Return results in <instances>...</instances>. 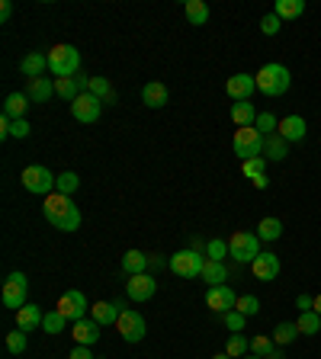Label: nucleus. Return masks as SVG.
<instances>
[{
  "mask_svg": "<svg viewBox=\"0 0 321 359\" xmlns=\"http://www.w3.org/2000/svg\"><path fill=\"white\" fill-rule=\"evenodd\" d=\"M42 212H46L48 225L58 228V231H77V228H81V209L71 203V196H61V193L46 196Z\"/></svg>",
  "mask_w": 321,
  "mask_h": 359,
  "instance_id": "obj_1",
  "label": "nucleus"
},
{
  "mask_svg": "<svg viewBox=\"0 0 321 359\" xmlns=\"http://www.w3.org/2000/svg\"><path fill=\"white\" fill-rule=\"evenodd\" d=\"M254 81H257V90L264 93V96L276 100V96H283V93L289 90L293 74H289V68H286V65H276V61H270V65H264L260 71L254 74Z\"/></svg>",
  "mask_w": 321,
  "mask_h": 359,
  "instance_id": "obj_2",
  "label": "nucleus"
},
{
  "mask_svg": "<svg viewBox=\"0 0 321 359\" xmlns=\"http://www.w3.org/2000/svg\"><path fill=\"white\" fill-rule=\"evenodd\" d=\"M77 68H81V52L74 45H55L48 52V71L55 74V81L77 77Z\"/></svg>",
  "mask_w": 321,
  "mask_h": 359,
  "instance_id": "obj_3",
  "label": "nucleus"
},
{
  "mask_svg": "<svg viewBox=\"0 0 321 359\" xmlns=\"http://www.w3.org/2000/svg\"><path fill=\"white\" fill-rule=\"evenodd\" d=\"M19 180H23V186H26V193H32V196H52L55 193V186H58V176L42 164H29Z\"/></svg>",
  "mask_w": 321,
  "mask_h": 359,
  "instance_id": "obj_4",
  "label": "nucleus"
},
{
  "mask_svg": "<svg viewBox=\"0 0 321 359\" xmlns=\"http://www.w3.org/2000/svg\"><path fill=\"white\" fill-rule=\"evenodd\" d=\"M167 267L180 279H200L202 267H206V254H200V250H180V254H174V257L167 260Z\"/></svg>",
  "mask_w": 321,
  "mask_h": 359,
  "instance_id": "obj_5",
  "label": "nucleus"
},
{
  "mask_svg": "<svg viewBox=\"0 0 321 359\" xmlns=\"http://www.w3.org/2000/svg\"><path fill=\"white\" fill-rule=\"evenodd\" d=\"M228 250L238 263H254L260 257V238H257V231H235L228 240Z\"/></svg>",
  "mask_w": 321,
  "mask_h": 359,
  "instance_id": "obj_6",
  "label": "nucleus"
},
{
  "mask_svg": "<svg viewBox=\"0 0 321 359\" xmlns=\"http://www.w3.org/2000/svg\"><path fill=\"white\" fill-rule=\"evenodd\" d=\"M231 147H235V154L241 161H251V157H264V135L248 125V129H238L235 132V139H231Z\"/></svg>",
  "mask_w": 321,
  "mask_h": 359,
  "instance_id": "obj_7",
  "label": "nucleus"
},
{
  "mask_svg": "<svg viewBox=\"0 0 321 359\" xmlns=\"http://www.w3.org/2000/svg\"><path fill=\"white\" fill-rule=\"evenodd\" d=\"M116 331L122 334V340H126V343H138L142 337H145L148 324H145V318H142V311L126 308V311L119 314V321H116Z\"/></svg>",
  "mask_w": 321,
  "mask_h": 359,
  "instance_id": "obj_8",
  "label": "nucleus"
},
{
  "mask_svg": "<svg viewBox=\"0 0 321 359\" xmlns=\"http://www.w3.org/2000/svg\"><path fill=\"white\" fill-rule=\"evenodd\" d=\"M235 305H238V295L235 289L225 283V286H209L206 289V308H212L215 314H228L235 311Z\"/></svg>",
  "mask_w": 321,
  "mask_h": 359,
  "instance_id": "obj_9",
  "label": "nucleus"
},
{
  "mask_svg": "<svg viewBox=\"0 0 321 359\" xmlns=\"http://www.w3.org/2000/svg\"><path fill=\"white\" fill-rule=\"evenodd\" d=\"M26 292H29L26 276H23V273H10L7 283H3V305H7V308H13V311H19L23 305H29L26 302Z\"/></svg>",
  "mask_w": 321,
  "mask_h": 359,
  "instance_id": "obj_10",
  "label": "nucleus"
},
{
  "mask_svg": "<svg viewBox=\"0 0 321 359\" xmlns=\"http://www.w3.org/2000/svg\"><path fill=\"white\" fill-rule=\"evenodd\" d=\"M58 311L68 318V321H84V314L90 311V305H87V295L77 292V289H71V292H64L61 298H58Z\"/></svg>",
  "mask_w": 321,
  "mask_h": 359,
  "instance_id": "obj_11",
  "label": "nucleus"
},
{
  "mask_svg": "<svg viewBox=\"0 0 321 359\" xmlns=\"http://www.w3.org/2000/svg\"><path fill=\"white\" fill-rule=\"evenodd\" d=\"M254 93H257V81L251 74H231L225 81V96L235 103H248Z\"/></svg>",
  "mask_w": 321,
  "mask_h": 359,
  "instance_id": "obj_12",
  "label": "nucleus"
},
{
  "mask_svg": "<svg viewBox=\"0 0 321 359\" xmlns=\"http://www.w3.org/2000/svg\"><path fill=\"white\" fill-rule=\"evenodd\" d=\"M100 112H103V100H97L93 93H81V96L71 103V116L77 122H97Z\"/></svg>",
  "mask_w": 321,
  "mask_h": 359,
  "instance_id": "obj_13",
  "label": "nucleus"
},
{
  "mask_svg": "<svg viewBox=\"0 0 321 359\" xmlns=\"http://www.w3.org/2000/svg\"><path fill=\"white\" fill-rule=\"evenodd\" d=\"M155 292H157L155 276H148V273L128 276V283H126V295L132 298V302H148V298H151Z\"/></svg>",
  "mask_w": 321,
  "mask_h": 359,
  "instance_id": "obj_14",
  "label": "nucleus"
},
{
  "mask_svg": "<svg viewBox=\"0 0 321 359\" xmlns=\"http://www.w3.org/2000/svg\"><path fill=\"white\" fill-rule=\"evenodd\" d=\"M251 273H254L260 283H273V279L280 276V257H276V254H266V250H260V257L251 263Z\"/></svg>",
  "mask_w": 321,
  "mask_h": 359,
  "instance_id": "obj_15",
  "label": "nucleus"
},
{
  "mask_svg": "<svg viewBox=\"0 0 321 359\" xmlns=\"http://www.w3.org/2000/svg\"><path fill=\"white\" fill-rule=\"evenodd\" d=\"M71 334L77 347H93V343L100 340V324L93 321V318H84V321H74L71 324Z\"/></svg>",
  "mask_w": 321,
  "mask_h": 359,
  "instance_id": "obj_16",
  "label": "nucleus"
},
{
  "mask_svg": "<svg viewBox=\"0 0 321 359\" xmlns=\"http://www.w3.org/2000/svg\"><path fill=\"white\" fill-rule=\"evenodd\" d=\"M19 71H23V77H29V81H39V77H46V71H48V55H42V52H29V55L19 61Z\"/></svg>",
  "mask_w": 321,
  "mask_h": 359,
  "instance_id": "obj_17",
  "label": "nucleus"
},
{
  "mask_svg": "<svg viewBox=\"0 0 321 359\" xmlns=\"http://www.w3.org/2000/svg\"><path fill=\"white\" fill-rule=\"evenodd\" d=\"M280 135H283L286 141H302L305 139V132H309V125H305V119L302 116H283V119H280Z\"/></svg>",
  "mask_w": 321,
  "mask_h": 359,
  "instance_id": "obj_18",
  "label": "nucleus"
},
{
  "mask_svg": "<svg viewBox=\"0 0 321 359\" xmlns=\"http://www.w3.org/2000/svg\"><path fill=\"white\" fill-rule=\"evenodd\" d=\"M42 321H46V314H42V308L39 305H23L17 311V327L19 331H36V327H42Z\"/></svg>",
  "mask_w": 321,
  "mask_h": 359,
  "instance_id": "obj_19",
  "label": "nucleus"
},
{
  "mask_svg": "<svg viewBox=\"0 0 321 359\" xmlns=\"http://www.w3.org/2000/svg\"><path fill=\"white\" fill-rule=\"evenodd\" d=\"M119 314H122V308L116 302H97V305H90V318L100 327H106V324H116L119 321Z\"/></svg>",
  "mask_w": 321,
  "mask_h": 359,
  "instance_id": "obj_20",
  "label": "nucleus"
},
{
  "mask_svg": "<svg viewBox=\"0 0 321 359\" xmlns=\"http://www.w3.org/2000/svg\"><path fill=\"white\" fill-rule=\"evenodd\" d=\"M264 157L266 161H276V164L286 161V157H289V141H286L280 132H276V135H266L264 139Z\"/></svg>",
  "mask_w": 321,
  "mask_h": 359,
  "instance_id": "obj_21",
  "label": "nucleus"
},
{
  "mask_svg": "<svg viewBox=\"0 0 321 359\" xmlns=\"http://www.w3.org/2000/svg\"><path fill=\"white\" fill-rule=\"evenodd\" d=\"M142 100H145V106H151V110H161V106H167V100H171V93H167L164 83H145V90H142Z\"/></svg>",
  "mask_w": 321,
  "mask_h": 359,
  "instance_id": "obj_22",
  "label": "nucleus"
},
{
  "mask_svg": "<svg viewBox=\"0 0 321 359\" xmlns=\"http://www.w3.org/2000/svg\"><path fill=\"white\" fill-rule=\"evenodd\" d=\"M148 263H151V257H148V254H142V250H128L126 257H122V273H126V276L148 273Z\"/></svg>",
  "mask_w": 321,
  "mask_h": 359,
  "instance_id": "obj_23",
  "label": "nucleus"
},
{
  "mask_svg": "<svg viewBox=\"0 0 321 359\" xmlns=\"http://www.w3.org/2000/svg\"><path fill=\"white\" fill-rule=\"evenodd\" d=\"M257 116H260V112L254 110V103H235V106H231V122H235V125H238V129H248V125H254L257 122Z\"/></svg>",
  "mask_w": 321,
  "mask_h": 359,
  "instance_id": "obj_24",
  "label": "nucleus"
},
{
  "mask_svg": "<svg viewBox=\"0 0 321 359\" xmlns=\"http://www.w3.org/2000/svg\"><path fill=\"white\" fill-rule=\"evenodd\" d=\"M26 96H29V100H32V103H46V100H52V96H55V83L48 81V77H39V81H29Z\"/></svg>",
  "mask_w": 321,
  "mask_h": 359,
  "instance_id": "obj_25",
  "label": "nucleus"
},
{
  "mask_svg": "<svg viewBox=\"0 0 321 359\" xmlns=\"http://www.w3.org/2000/svg\"><path fill=\"white\" fill-rule=\"evenodd\" d=\"M225 279H228V269H225V263L206 257V267H202V283H209V286H225Z\"/></svg>",
  "mask_w": 321,
  "mask_h": 359,
  "instance_id": "obj_26",
  "label": "nucleus"
},
{
  "mask_svg": "<svg viewBox=\"0 0 321 359\" xmlns=\"http://www.w3.org/2000/svg\"><path fill=\"white\" fill-rule=\"evenodd\" d=\"M26 106H29V96H26V93H10L7 103H3V116H10V119H23Z\"/></svg>",
  "mask_w": 321,
  "mask_h": 359,
  "instance_id": "obj_27",
  "label": "nucleus"
},
{
  "mask_svg": "<svg viewBox=\"0 0 321 359\" xmlns=\"http://www.w3.org/2000/svg\"><path fill=\"white\" fill-rule=\"evenodd\" d=\"M257 238L260 240H280L283 238V221L280 218H264L257 225Z\"/></svg>",
  "mask_w": 321,
  "mask_h": 359,
  "instance_id": "obj_28",
  "label": "nucleus"
},
{
  "mask_svg": "<svg viewBox=\"0 0 321 359\" xmlns=\"http://www.w3.org/2000/svg\"><path fill=\"white\" fill-rule=\"evenodd\" d=\"M280 19H295L305 13V3L302 0H276V10H273Z\"/></svg>",
  "mask_w": 321,
  "mask_h": 359,
  "instance_id": "obj_29",
  "label": "nucleus"
},
{
  "mask_svg": "<svg viewBox=\"0 0 321 359\" xmlns=\"http://www.w3.org/2000/svg\"><path fill=\"white\" fill-rule=\"evenodd\" d=\"M186 19H190V26H206L209 7H206L202 0H186Z\"/></svg>",
  "mask_w": 321,
  "mask_h": 359,
  "instance_id": "obj_30",
  "label": "nucleus"
},
{
  "mask_svg": "<svg viewBox=\"0 0 321 359\" xmlns=\"http://www.w3.org/2000/svg\"><path fill=\"white\" fill-rule=\"evenodd\" d=\"M225 353H228L231 359H241V356H248L251 353V340L244 337V334H231L228 343H225Z\"/></svg>",
  "mask_w": 321,
  "mask_h": 359,
  "instance_id": "obj_31",
  "label": "nucleus"
},
{
  "mask_svg": "<svg viewBox=\"0 0 321 359\" xmlns=\"http://www.w3.org/2000/svg\"><path fill=\"white\" fill-rule=\"evenodd\" d=\"M295 327H299V334H302V337H312V334L321 331V314L302 311V314H299V321H295Z\"/></svg>",
  "mask_w": 321,
  "mask_h": 359,
  "instance_id": "obj_32",
  "label": "nucleus"
},
{
  "mask_svg": "<svg viewBox=\"0 0 321 359\" xmlns=\"http://www.w3.org/2000/svg\"><path fill=\"white\" fill-rule=\"evenodd\" d=\"M295 337H299V327H295V321L276 324V331H273V343H276V347H286V343H293Z\"/></svg>",
  "mask_w": 321,
  "mask_h": 359,
  "instance_id": "obj_33",
  "label": "nucleus"
},
{
  "mask_svg": "<svg viewBox=\"0 0 321 359\" xmlns=\"http://www.w3.org/2000/svg\"><path fill=\"white\" fill-rule=\"evenodd\" d=\"M276 350H280V347L273 343V337H254V340H251V353L260 359H270Z\"/></svg>",
  "mask_w": 321,
  "mask_h": 359,
  "instance_id": "obj_34",
  "label": "nucleus"
},
{
  "mask_svg": "<svg viewBox=\"0 0 321 359\" xmlns=\"http://www.w3.org/2000/svg\"><path fill=\"white\" fill-rule=\"evenodd\" d=\"M64 327H68V318H64L61 311H46V321H42V331L46 334H61Z\"/></svg>",
  "mask_w": 321,
  "mask_h": 359,
  "instance_id": "obj_35",
  "label": "nucleus"
},
{
  "mask_svg": "<svg viewBox=\"0 0 321 359\" xmlns=\"http://www.w3.org/2000/svg\"><path fill=\"white\" fill-rule=\"evenodd\" d=\"M81 186V176L71 174V170H64V174H58V186H55V193L61 196H74V189Z\"/></svg>",
  "mask_w": 321,
  "mask_h": 359,
  "instance_id": "obj_36",
  "label": "nucleus"
},
{
  "mask_svg": "<svg viewBox=\"0 0 321 359\" xmlns=\"http://www.w3.org/2000/svg\"><path fill=\"white\" fill-rule=\"evenodd\" d=\"M206 257L209 260H219V263H225V257H231V250H228V244L222 238H212L209 244H206Z\"/></svg>",
  "mask_w": 321,
  "mask_h": 359,
  "instance_id": "obj_37",
  "label": "nucleus"
},
{
  "mask_svg": "<svg viewBox=\"0 0 321 359\" xmlns=\"http://www.w3.org/2000/svg\"><path fill=\"white\" fill-rule=\"evenodd\" d=\"M254 129L266 139V135H276V129H280V122H276L273 112H260V116H257V122H254Z\"/></svg>",
  "mask_w": 321,
  "mask_h": 359,
  "instance_id": "obj_38",
  "label": "nucleus"
},
{
  "mask_svg": "<svg viewBox=\"0 0 321 359\" xmlns=\"http://www.w3.org/2000/svg\"><path fill=\"white\" fill-rule=\"evenodd\" d=\"M235 311H241L244 318H254L260 311V298L257 295H238V305H235Z\"/></svg>",
  "mask_w": 321,
  "mask_h": 359,
  "instance_id": "obj_39",
  "label": "nucleus"
},
{
  "mask_svg": "<svg viewBox=\"0 0 321 359\" xmlns=\"http://www.w3.org/2000/svg\"><path fill=\"white\" fill-rule=\"evenodd\" d=\"M87 93H93L97 100H106L113 93V87H110V81L106 77H90V83H87Z\"/></svg>",
  "mask_w": 321,
  "mask_h": 359,
  "instance_id": "obj_40",
  "label": "nucleus"
},
{
  "mask_svg": "<svg viewBox=\"0 0 321 359\" xmlns=\"http://www.w3.org/2000/svg\"><path fill=\"white\" fill-rule=\"evenodd\" d=\"M266 157H251V161H244V176L248 180H254V176H264L266 174Z\"/></svg>",
  "mask_w": 321,
  "mask_h": 359,
  "instance_id": "obj_41",
  "label": "nucleus"
},
{
  "mask_svg": "<svg viewBox=\"0 0 321 359\" xmlns=\"http://www.w3.org/2000/svg\"><path fill=\"white\" fill-rule=\"evenodd\" d=\"M7 350L17 353V356L26 350V331H19V327H17L13 334H7Z\"/></svg>",
  "mask_w": 321,
  "mask_h": 359,
  "instance_id": "obj_42",
  "label": "nucleus"
},
{
  "mask_svg": "<svg viewBox=\"0 0 321 359\" xmlns=\"http://www.w3.org/2000/svg\"><path fill=\"white\" fill-rule=\"evenodd\" d=\"M280 29H283V19L276 17V13H266V17L260 19V32H264V36H276Z\"/></svg>",
  "mask_w": 321,
  "mask_h": 359,
  "instance_id": "obj_43",
  "label": "nucleus"
},
{
  "mask_svg": "<svg viewBox=\"0 0 321 359\" xmlns=\"http://www.w3.org/2000/svg\"><path fill=\"white\" fill-rule=\"evenodd\" d=\"M222 318H225V327H228L231 334H241L244 331V321H248L241 311H228V314H222Z\"/></svg>",
  "mask_w": 321,
  "mask_h": 359,
  "instance_id": "obj_44",
  "label": "nucleus"
},
{
  "mask_svg": "<svg viewBox=\"0 0 321 359\" xmlns=\"http://www.w3.org/2000/svg\"><path fill=\"white\" fill-rule=\"evenodd\" d=\"M29 132H32V125H29L26 119H13V122H10V139H26Z\"/></svg>",
  "mask_w": 321,
  "mask_h": 359,
  "instance_id": "obj_45",
  "label": "nucleus"
},
{
  "mask_svg": "<svg viewBox=\"0 0 321 359\" xmlns=\"http://www.w3.org/2000/svg\"><path fill=\"white\" fill-rule=\"evenodd\" d=\"M295 308H299V314H302V311H312V308H315V298L302 292L299 298H295Z\"/></svg>",
  "mask_w": 321,
  "mask_h": 359,
  "instance_id": "obj_46",
  "label": "nucleus"
},
{
  "mask_svg": "<svg viewBox=\"0 0 321 359\" xmlns=\"http://www.w3.org/2000/svg\"><path fill=\"white\" fill-rule=\"evenodd\" d=\"M71 359H100V356H93L90 347H74V350H71Z\"/></svg>",
  "mask_w": 321,
  "mask_h": 359,
  "instance_id": "obj_47",
  "label": "nucleus"
},
{
  "mask_svg": "<svg viewBox=\"0 0 321 359\" xmlns=\"http://www.w3.org/2000/svg\"><path fill=\"white\" fill-rule=\"evenodd\" d=\"M10 13H13V3H10V0H3V3H0V19L7 23V19H10Z\"/></svg>",
  "mask_w": 321,
  "mask_h": 359,
  "instance_id": "obj_48",
  "label": "nucleus"
},
{
  "mask_svg": "<svg viewBox=\"0 0 321 359\" xmlns=\"http://www.w3.org/2000/svg\"><path fill=\"white\" fill-rule=\"evenodd\" d=\"M251 183H254L257 189H266V186H270V176H266V174H264V176H254Z\"/></svg>",
  "mask_w": 321,
  "mask_h": 359,
  "instance_id": "obj_49",
  "label": "nucleus"
},
{
  "mask_svg": "<svg viewBox=\"0 0 321 359\" xmlns=\"http://www.w3.org/2000/svg\"><path fill=\"white\" fill-rule=\"evenodd\" d=\"M315 314H321V295H315V308H312Z\"/></svg>",
  "mask_w": 321,
  "mask_h": 359,
  "instance_id": "obj_50",
  "label": "nucleus"
},
{
  "mask_svg": "<svg viewBox=\"0 0 321 359\" xmlns=\"http://www.w3.org/2000/svg\"><path fill=\"white\" fill-rule=\"evenodd\" d=\"M212 359H231V356H228V353H215V356H212Z\"/></svg>",
  "mask_w": 321,
  "mask_h": 359,
  "instance_id": "obj_51",
  "label": "nucleus"
},
{
  "mask_svg": "<svg viewBox=\"0 0 321 359\" xmlns=\"http://www.w3.org/2000/svg\"><path fill=\"white\" fill-rule=\"evenodd\" d=\"M270 359H286V356H283V350H276L273 356H270Z\"/></svg>",
  "mask_w": 321,
  "mask_h": 359,
  "instance_id": "obj_52",
  "label": "nucleus"
},
{
  "mask_svg": "<svg viewBox=\"0 0 321 359\" xmlns=\"http://www.w3.org/2000/svg\"><path fill=\"white\" fill-rule=\"evenodd\" d=\"M241 359H260V356H254V353H248V356H241Z\"/></svg>",
  "mask_w": 321,
  "mask_h": 359,
  "instance_id": "obj_53",
  "label": "nucleus"
}]
</instances>
